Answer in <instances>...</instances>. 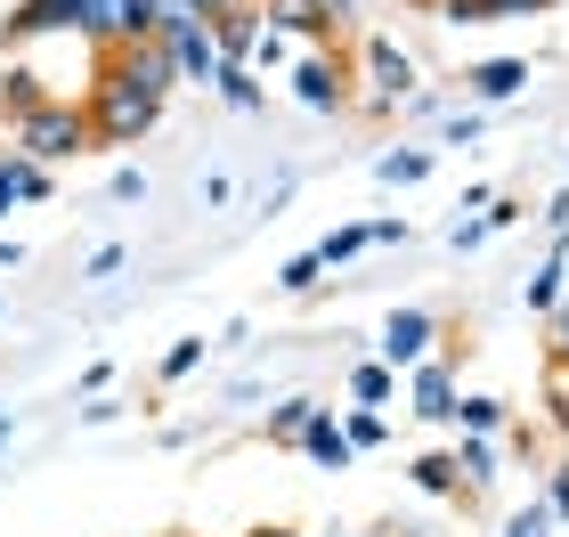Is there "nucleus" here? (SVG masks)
Returning <instances> with one entry per match:
<instances>
[{"label":"nucleus","mask_w":569,"mask_h":537,"mask_svg":"<svg viewBox=\"0 0 569 537\" xmlns=\"http://www.w3.org/2000/svg\"><path fill=\"white\" fill-rule=\"evenodd\" d=\"M171 90H179V73H171V58H163V41L98 49V66H90V98H82L90 139H98V147H139L154 122H163Z\"/></svg>","instance_id":"obj_1"},{"label":"nucleus","mask_w":569,"mask_h":537,"mask_svg":"<svg viewBox=\"0 0 569 537\" xmlns=\"http://www.w3.org/2000/svg\"><path fill=\"white\" fill-rule=\"evenodd\" d=\"M9 147L58 171V163H73V156H90L98 139H90V115L73 107V98H49V107H33L24 122H9Z\"/></svg>","instance_id":"obj_2"},{"label":"nucleus","mask_w":569,"mask_h":537,"mask_svg":"<svg viewBox=\"0 0 569 537\" xmlns=\"http://www.w3.org/2000/svg\"><path fill=\"white\" fill-rule=\"evenodd\" d=\"M439 342H448V326H439L431 310H416V301H407V310H391V318H382L375 358H382L391 375H407V367H423V358H439Z\"/></svg>","instance_id":"obj_3"},{"label":"nucleus","mask_w":569,"mask_h":537,"mask_svg":"<svg viewBox=\"0 0 569 537\" xmlns=\"http://www.w3.org/2000/svg\"><path fill=\"white\" fill-rule=\"evenodd\" d=\"M284 82H293V98L309 115H342L350 107V58H342V49H301Z\"/></svg>","instance_id":"obj_4"},{"label":"nucleus","mask_w":569,"mask_h":537,"mask_svg":"<svg viewBox=\"0 0 569 537\" xmlns=\"http://www.w3.org/2000/svg\"><path fill=\"white\" fill-rule=\"evenodd\" d=\"M358 66H367V90H375V107H407L423 82H416V58H407L399 41H358Z\"/></svg>","instance_id":"obj_5"},{"label":"nucleus","mask_w":569,"mask_h":537,"mask_svg":"<svg viewBox=\"0 0 569 537\" xmlns=\"http://www.w3.org/2000/svg\"><path fill=\"white\" fill-rule=\"evenodd\" d=\"M407 416L416 424H456V358L439 350L423 367H407Z\"/></svg>","instance_id":"obj_6"},{"label":"nucleus","mask_w":569,"mask_h":537,"mask_svg":"<svg viewBox=\"0 0 569 537\" xmlns=\"http://www.w3.org/2000/svg\"><path fill=\"white\" fill-rule=\"evenodd\" d=\"M456 82H463L472 107H512V98L537 82V66H529V58H480V66H463Z\"/></svg>","instance_id":"obj_7"},{"label":"nucleus","mask_w":569,"mask_h":537,"mask_svg":"<svg viewBox=\"0 0 569 537\" xmlns=\"http://www.w3.org/2000/svg\"><path fill=\"white\" fill-rule=\"evenodd\" d=\"M41 33H73V0H17V9L0 17V49H9V58H24Z\"/></svg>","instance_id":"obj_8"},{"label":"nucleus","mask_w":569,"mask_h":537,"mask_svg":"<svg viewBox=\"0 0 569 537\" xmlns=\"http://www.w3.org/2000/svg\"><path fill=\"white\" fill-rule=\"evenodd\" d=\"M261 24L284 41H309V49H333L342 41V24L326 17V0H261Z\"/></svg>","instance_id":"obj_9"},{"label":"nucleus","mask_w":569,"mask_h":537,"mask_svg":"<svg viewBox=\"0 0 569 537\" xmlns=\"http://www.w3.org/2000/svg\"><path fill=\"white\" fill-rule=\"evenodd\" d=\"M163 58L179 82H196V90H212L220 82V49H212V24H179V33H163Z\"/></svg>","instance_id":"obj_10"},{"label":"nucleus","mask_w":569,"mask_h":537,"mask_svg":"<svg viewBox=\"0 0 569 537\" xmlns=\"http://www.w3.org/2000/svg\"><path fill=\"white\" fill-rule=\"evenodd\" d=\"M301 456L318 473H350L358 456H350V440H342V416H333V407H318V416H309V431H301Z\"/></svg>","instance_id":"obj_11"},{"label":"nucleus","mask_w":569,"mask_h":537,"mask_svg":"<svg viewBox=\"0 0 569 537\" xmlns=\"http://www.w3.org/2000/svg\"><path fill=\"white\" fill-rule=\"evenodd\" d=\"M252 41H261V0H244V9L212 17V49H220V66H252Z\"/></svg>","instance_id":"obj_12"},{"label":"nucleus","mask_w":569,"mask_h":537,"mask_svg":"<svg viewBox=\"0 0 569 537\" xmlns=\"http://www.w3.org/2000/svg\"><path fill=\"white\" fill-rule=\"evenodd\" d=\"M49 98H58V90H49L41 73L24 66V58H9V66H0V115H9V122H24L33 107H49Z\"/></svg>","instance_id":"obj_13"},{"label":"nucleus","mask_w":569,"mask_h":537,"mask_svg":"<svg viewBox=\"0 0 569 537\" xmlns=\"http://www.w3.org/2000/svg\"><path fill=\"white\" fill-rule=\"evenodd\" d=\"M561 294H569V245H553L546 261L529 269V286H521V301H529L537 318H553V310H561Z\"/></svg>","instance_id":"obj_14"},{"label":"nucleus","mask_w":569,"mask_h":537,"mask_svg":"<svg viewBox=\"0 0 569 537\" xmlns=\"http://www.w3.org/2000/svg\"><path fill=\"white\" fill-rule=\"evenodd\" d=\"M448 24H505V17H546V0H431Z\"/></svg>","instance_id":"obj_15"},{"label":"nucleus","mask_w":569,"mask_h":537,"mask_svg":"<svg viewBox=\"0 0 569 537\" xmlns=\"http://www.w3.org/2000/svg\"><path fill=\"white\" fill-rule=\"evenodd\" d=\"M505 424H512V399H497V391H456V431H480V440H497Z\"/></svg>","instance_id":"obj_16"},{"label":"nucleus","mask_w":569,"mask_h":537,"mask_svg":"<svg viewBox=\"0 0 569 537\" xmlns=\"http://www.w3.org/2000/svg\"><path fill=\"white\" fill-rule=\"evenodd\" d=\"M448 456H456V480H463L472 497L488 489V480H497V440H480V431H456V448H448Z\"/></svg>","instance_id":"obj_17"},{"label":"nucleus","mask_w":569,"mask_h":537,"mask_svg":"<svg viewBox=\"0 0 569 537\" xmlns=\"http://www.w3.org/2000/svg\"><path fill=\"white\" fill-rule=\"evenodd\" d=\"M309 416H318V399H309V391H293V399H277V407H269V424H261V440H269V448H301V431H309Z\"/></svg>","instance_id":"obj_18"},{"label":"nucleus","mask_w":569,"mask_h":537,"mask_svg":"<svg viewBox=\"0 0 569 537\" xmlns=\"http://www.w3.org/2000/svg\"><path fill=\"white\" fill-rule=\"evenodd\" d=\"M439 147H391V156H375V179L382 188H416V179H431Z\"/></svg>","instance_id":"obj_19"},{"label":"nucleus","mask_w":569,"mask_h":537,"mask_svg":"<svg viewBox=\"0 0 569 537\" xmlns=\"http://www.w3.org/2000/svg\"><path fill=\"white\" fill-rule=\"evenodd\" d=\"M399 382H407V375H391L382 358H358V367H350V407H391Z\"/></svg>","instance_id":"obj_20"},{"label":"nucleus","mask_w":569,"mask_h":537,"mask_svg":"<svg viewBox=\"0 0 569 537\" xmlns=\"http://www.w3.org/2000/svg\"><path fill=\"white\" fill-rule=\"evenodd\" d=\"M0 163H9V179H17V203H49V196H58V171H49V163L17 156V147H0Z\"/></svg>","instance_id":"obj_21"},{"label":"nucleus","mask_w":569,"mask_h":537,"mask_svg":"<svg viewBox=\"0 0 569 537\" xmlns=\"http://www.w3.org/2000/svg\"><path fill=\"white\" fill-rule=\"evenodd\" d=\"M309 252H318L326 269H350L358 252H375V228H367V220H350V228H333V237H326V245H309Z\"/></svg>","instance_id":"obj_22"},{"label":"nucleus","mask_w":569,"mask_h":537,"mask_svg":"<svg viewBox=\"0 0 569 537\" xmlns=\"http://www.w3.org/2000/svg\"><path fill=\"white\" fill-rule=\"evenodd\" d=\"M407 480H416L423 497H456V489H463V480H456V456H448V448L416 456V465H407Z\"/></svg>","instance_id":"obj_23"},{"label":"nucleus","mask_w":569,"mask_h":537,"mask_svg":"<svg viewBox=\"0 0 569 537\" xmlns=\"http://www.w3.org/2000/svg\"><path fill=\"white\" fill-rule=\"evenodd\" d=\"M342 440H350V456H367V448L391 440V416H382V407H350V416H342Z\"/></svg>","instance_id":"obj_24"},{"label":"nucleus","mask_w":569,"mask_h":537,"mask_svg":"<svg viewBox=\"0 0 569 537\" xmlns=\"http://www.w3.org/2000/svg\"><path fill=\"white\" fill-rule=\"evenodd\" d=\"M212 90H220L237 115H261V73H252V66H220V82H212Z\"/></svg>","instance_id":"obj_25"},{"label":"nucleus","mask_w":569,"mask_h":537,"mask_svg":"<svg viewBox=\"0 0 569 537\" xmlns=\"http://www.w3.org/2000/svg\"><path fill=\"white\" fill-rule=\"evenodd\" d=\"M203 350H212V342H203V335H179V342L163 350V367H154V375H163V382H188V375L203 367Z\"/></svg>","instance_id":"obj_26"},{"label":"nucleus","mask_w":569,"mask_h":537,"mask_svg":"<svg viewBox=\"0 0 569 537\" xmlns=\"http://www.w3.org/2000/svg\"><path fill=\"white\" fill-rule=\"evenodd\" d=\"M318 277H326L318 252H293V261L277 269V294H293V301H301V294H318Z\"/></svg>","instance_id":"obj_27"},{"label":"nucleus","mask_w":569,"mask_h":537,"mask_svg":"<svg viewBox=\"0 0 569 537\" xmlns=\"http://www.w3.org/2000/svg\"><path fill=\"white\" fill-rule=\"evenodd\" d=\"M480 139H488V107H463L439 122V147H480Z\"/></svg>","instance_id":"obj_28"},{"label":"nucleus","mask_w":569,"mask_h":537,"mask_svg":"<svg viewBox=\"0 0 569 537\" xmlns=\"http://www.w3.org/2000/svg\"><path fill=\"white\" fill-rule=\"evenodd\" d=\"M546 424L569 440V367H546Z\"/></svg>","instance_id":"obj_29"},{"label":"nucleus","mask_w":569,"mask_h":537,"mask_svg":"<svg viewBox=\"0 0 569 537\" xmlns=\"http://www.w3.org/2000/svg\"><path fill=\"white\" fill-rule=\"evenodd\" d=\"M122 261H131V245H98L90 261H82V286H107V277H114Z\"/></svg>","instance_id":"obj_30"},{"label":"nucleus","mask_w":569,"mask_h":537,"mask_svg":"<svg viewBox=\"0 0 569 537\" xmlns=\"http://www.w3.org/2000/svg\"><path fill=\"white\" fill-rule=\"evenodd\" d=\"M505 537H553V514H546V505H521V514L505 521Z\"/></svg>","instance_id":"obj_31"},{"label":"nucleus","mask_w":569,"mask_h":537,"mask_svg":"<svg viewBox=\"0 0 569 537\" xmlns=\"http://www.w3.org/2000/svg\"><path fill=\"white\" fill-rule=\"evenodd\" d=\"M179 24H203V17L188 9V0H154V41H163V33H179Z\"/></svg>","instance_id":"obj_32"},{"label":"nucleus","mask_w":569,"mask_h":537,"mask_svg":"<svg viewBox=\"0 0 569 537\" xmlns=\"http://www.w3.org/2000/svg\"><path fill=\"white\" fill-rule=\"evenodd\" d=\"M480 228H488V237H497V228H521V196H488Z\"/></svg>","instance_id":"obj_33"},{"label":"nucleus","mask_w":569,"mask_h":537,"mask_svg":"<svg viewBox=\"0 0 569 537\" xmlns=\"http://www.w3.org/2000/svg\"><path fill=\"white\" fill-rule=\"evenodd\" d=\"M107 196H114V203H139V196H147V171H139V163H122V171L107 179Z\"/></svg>","instance_id":"obj_34"},{"label":"nucleus","mask_w":569,"mask_h":537,"mask_svg":"<svg viewBox=\"0 0 569 537\" xmlns=\"http://www.w3.org/2000/svg\"><path fill=\"white\" fill-rule=\"evenodd\" d=\"M122 407H131V399H114V391H98V399L82 407V431H98V424H114V416H122Z\"/></svg>","instance_id":"obj_35"},{"label":"nucleus","mask_w":569,"mask_h":537,"mask_svg":"<svg viewBox=\"0 0 569 537\" xmlns=\"http://www.w3.org/2000/svg\"><path fill=\"white\" fill-rule=\"evenodd\" d=\"M546 335H553V367H569V294H561V310L546 318Z\"/></svg>","instance_id":"obj_36"},{"label":"nucleus","mask_w":569,"mask_h":537,"mask_svg":"<svg viewBox=\"0 0 569 537\" xmlns=\"http://www.w3.org/2000/svg\"><path fill=\"white\" fill-rule=\"evenodd\" d=\"M284 196H293V171H277V179H269V188H261V196H252V212H261V220H269V212H277V203H284Z\"/></svg>","instance_id":"obj_37"},{"label":"nucleus","mask_w":569,"mask_h":537,"mask_svg":"<svg viewBox=\"0 0 569 537\" xmlns=\"http://www.w3.org/2000/svg\"><path fill=\"white\" fill-rule=\"evenodd\" d=\"M448 245H456V252H480V245H488V228H480V212H472V220H456V228H448Z\"/></svg>","instance_id":"obj_38"},{"label":"nucleus","mask_w":569,"mask_h":537,"mask_svg":"<svg viewBox=\"0 0 569 537\" xmlns=\"http://www.w3.org/2000/svg\"><path fill=\"white\" fill-rule=\"evenodd\" d=\"M407 115H416V122H439V115H448V98H439V90H416V98H407Z\"/></svg>","instance_id":"obj_39"},{"label":"nucleus","mask_w":569,"mask_h":537,"mask_svg":"<svg viewBox=\"0 0 569 537\" xmlns=\"http://www.w3.org/2000/svg\"><path fill=\"white\" fill-rule=\"evenodd\" d=\"M546 228H553V245H569V188L546 203Z\"/></svg>","instance_id":"obj_40"},{"label":"nucleus","mask_w":569,"mask_h":537,"mask_svg":"<svg viewBox=\"0 0 569 537\" xmlns=\"http://www.w3.org/2000/svg\"><path fill=\"white\" fill-rule=\"evenodd\" d=\"M546 514H553V521H569V473H553V489H546Z\"/></svg>","instance_id":"obj_41"},{"label":"nucleus","mask_w":569,"mask_h":537,"mask_svg":"<svg viewBox=\"0 0 569 537\" xmlns=\"http://www.w3.org/2000/svg\"><path fill=\"white\" fill-rule=\"evenodd\" d=\"M188 9H196L203 24H212V17H228V9H244V0H188Z\"/></svg>","instance_id":"obj_42"},{"label":"nucleus","mask_w":569,"mask_h":537,"mask_svg":"<svg viewBox=\"0 0 569 537\" xmlns=\"http://www.w3.org/2000/svg\"><path fill=\"white\" fill-rule=\"evenodd\" d=\"M326 17L342 24V33H350V24H358V0H326Z\"/></svg>","instance_id":"obj_43"},{"label":"nucleus","mask_w":569,"mask_h":537,"mask_svg":"<svg viewBox=\"0 0 569 537\" xmlns=\"http://www.w3.org/2000/svg\"><path fill=\"white\" fill-rule=\"evenodd\" d=\"M0 269H24V245L17 237H0Z\"/></svg>","instance_id":"obj_44"},{"label":"nucleus","mask_w":569,"mask_h":537,"mask_svg":"<svg viewBox=\"0 0 569 537\" xmlns=\"http://www.w3.org/2000/svg\"><path fill=\"white\" fill-rule=\"evenodd\" d=\"M0 212H17V179H9V163H0Z\"/></svg>","instance_id":"obj_45"},{"label":"nucleus","mask_w":569,"mask_h":537,"mask_svg":"<svg viewBox=\"0 0 569 537\" xmlns=\"http://www.w3.org/2000/svg\"><path fill=\"white\" fill-rule=\"evenodd\" d=\"M244 537H301V529H284V521H261V529H244Z\"/></svg>","instance_id":"obj_46"},{"label":"nucleus","mask_w":569,"mask_h":537,"mask_svg":"<svg viewBox=\"0 0 569 537\" xmlns=\"http://www.w3.org/2000/svg\"><path fill=\"white\" fill-rule=\"evenodd\" d=\"M17 440V416H9V407H0V448H9Z\"/></svg>","instance_id":"obj_47"},{"label":"nucleus","mask_w":569,"mask_h":537,"mask_svg":"<svg viewBox=\"0 0 569 537\" xmlns=\"http://www.w3.org/2000/svg\"><path fill=\"white\" fill-rule=\"evenodd\" d=\"M326 537H350V529H326Z\"/></svg>","instance_id":"obj_48"},{"label":"nucleus","mask_w":569,"mask_h":537,"mask_svg":"<svg viewBox=\"0 0 569 537\" xmlns=\"http://www.w3.org/2000/svg\"><path fill=\"white\" fill-rule=\"evenodd\" d=\"M546 9H561V0H546Z\"/></svg>","instance_id":"obj_49"},{"label":"nucleus","mask_w":569,"mask_h":537,"mask_svg":"<svg viewBox=\"0 0 569 537\" xmlns=\"http://www.w3.org/2000/svg\"><path fill=\"white\" fill-rule=\"evenodd\" d=\"M561 473H569V465H561Z\"/></svg>","instance_id":"obj_50"}]
</instances>
